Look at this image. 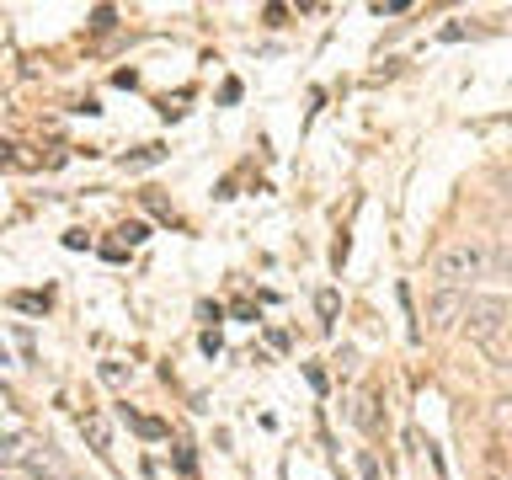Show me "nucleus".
<instances>
[{
    "instance_id": "39448f33",
    "label": "nucleus",
    "mask_w": 512,
    "mask_h": 480,
    "mask_svg": "<svg viewBox=\"0 0 512 480\" xmlns=\"http://www.w3.org/2000/svg\"><path fill=\"white\" fill-rule=\"evenodd\" d=\"M486 272H496V278H512V240H496V246H486Z\"/></svg>"
},
{
    "instance_id": "0eeeda50",
    "label": "nucleus",
    "mask_w": 512,
    "mask_h": 480,
    "mask_svg": "<svg viewBox=\"0 0 512 480\" xmlns=\"http://www.w3.org/2000/svg\"><path fill=\"white\" fill-rule=\"evenodd\" d=\"M160 155H166V150H160V144H144V150L139 155H128V166H155V160Z\"/></svg>"
},
{
    "instance_id": "1a4fd4ad",
    "label": "nucleus",
    "mask_w": 512,
    "mask_h": 480,
    "mask_svg": "<svg viewBox=\"0 0 512 480\" xmlns=\"http://www.w3.org/2000/svg\"><path fill=\"white\" fill-rule=\"evenodd\" d=\"M315 310H320V315H326V320L336 315V294H331V288H326V294H320V299H315Z\"/></svg>"
},
{
    "instance_id": "9b49d317",
    "label": "nucleus",
    "mask_w": 512,
    "mask_h": 480,
    "mask_svg": "<svg viewBox=\"0 0 512 480\" xmlns=\"http://www.w3.org/2000/svg\"><path fill=\"white\" fill-rule=\"evenodd\" d=\"M0 480H22V475H0Z\"/></svg>"
},
{
    "instance_id": "f257e3e1",
    "label": "nucleus",
    "mask_w": 512,
    "mask_h": 480,
    "mask_svg": "<svg viewBox=\"0 0 512 480\" xmlns=\"http://www.w3.org/2000/svg\"><path fill=\"white\" fill-rule=\"evenodd\" d=\"M464 331L475 336V342H496V336H502L507 326H512V299H502V294H470L464 299Z\"/></svg>"
},
{
    "instance_id": "f03ea898",
    "label": "nucleus",
    "mask_w": 512,
    "mask_h": 480,
    "mask_svg": "<svg viewBox=\"0 0 512 480\" xmlns=\"http://www.w3.org/2000/svg\"><path fill=\"white\" fill-rule=\"evenodd\" d=\"M432 272L443 278V288H464V283L486 278V246H480V240H454V246L438 251Z\"/></svg>"
},
{
    "instance_id": "20e7f679",
    "label": "nucleus",
    "mask_w": 512,
    "mask_h": 480,
    "mask_svg": "<svg viewBox=\"0 0 512 480\" xmlns=\"http://www.w3.org/2000/svg\"><path fill=\"white\" fill-rule=\"evenodd\" d=\"M464 299H470L464 288H438V294L427 299V320L432 326H454V320L464 315Z\"/></svg>"
},
{
    "instance_id": "423d86ee",
    "label": "nucleus",
    "mask_w": 512,
    "mask_h": 480,
    "mask_svg": "<svg viewBox=\"0 0 512 480\" xmlns=\"http://www.w3.org/2000/svg\"><path fill=\"white\" fill-rule=\"evenodd\" d=\"M80 432H86V438L96 443V454H107V427L96 422V416H80Z\"/></svg>"
},
{
    "instance_id": "7ed1b4c3",
    "label": "nucleus",
    "mask_w": 512,
    "mask_h": 480,
    "mask_svg": "<svg viewBox=\"0 0 512 480\" xmlns=\"http://www.w3.org/2000/svg\"><path fill=\"white\" fill-rule=\"evenodd\" d=\"M16 464H22V480H59L64 470H59V454H54V448H22V459H16Z\"/></svg>"
},
{
    "instance_id": "6e6552de",
    "label": "nucleus",
    "mask_w": 512,
    "mask_h": 480,
    "mask_svg": "<svg viewBox=\"0 0 512 480\" xmlns=\"http://www.w3.org/2000/svg\"><path fill=\"white\" fill-rule=\"evenodd\" d=\"M496 427H512V395L496 400Z\"/></svg>"
},
{
    "instance_id": "9d476101",
    "label": "nucleus",
    "mask_w": 512,
    "mask_h": 480,
    "mask_svg": "<svg viewBox=\"0 0 512 480\" xmlns=\"http://www.w3.org/2000/svg\"><path fill=\"white\" fill-rule=\"evenodd\" d=\"M496 187H502V198H512V171H502V176H496Z\"/></svg>"
}]
</instances>
